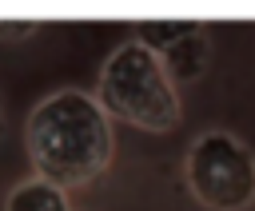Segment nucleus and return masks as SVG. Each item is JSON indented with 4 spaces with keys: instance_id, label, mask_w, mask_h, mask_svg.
I'll return each instance as SVG.
<instances>
[{
    "instance_id": "obj_3",
    "label": "nucleus",
    "mask_w": 255,
    "mask_h": 211,
    "mask_svg": "<svg viewBox=\"0 0 255 211\" xmlns=\"http://www.w3.org/2000/svg\"><path fill=\"white\" fill-rule=\"evenodd\" d=\"M187 191L207 211H247L255 203V151L231 131H203L183 159Z\"/></svg>"
},
{
    "instance_id": "obj_4",
    "label": "nucleus",
    "mask_w": 255,
    "mask_h": 211,
    "mask_svg": "<svg viewBox=\"0 0 255 211\" xmlns=\"http://www.w3.org/2000/svg\"><path fill=\"white\" fill-rule=\"evenodd\" d=\"M159 64H163V72H167L171 84H175V80H199V76L207 72V64H211V36H207V24H203L199 32H191L187 40H179L175 48H167V52L159 56Z\"/></svg>"
},
{
    "instance_id": "obj_6",
    "label": "nucleus",
    "mask_w": 255,
    "mask_h": 211,
    "mask_svg": "<svg viewBox=\"0 0 255 211\" xmlns=\"http://www.w3.org/2000/svg\"><path fill=\"white\" fill-rule=\"evenodd\" d=\"M203 28V20H139L135 24V44H143L147 52H155V56H163L167 48H175L179 40H187L191 32H199Z\"/></svg>"
},
{
    "instance_id": "obj_1",
    "label": "nucleus",
    "mask_w": 255,
    "mask_h": 211,
    "mask_svg": "<svg viewBox=\"0 0 255 211\" xmlns=\"http://www.w3.org/2000/svg\"><path fill=\"white\" fill-rule=\"evenodd\" d=\"M24 147L32 175L68 195L72 187H88L108 171L116 155V131L92 92L60 88L28 111Z\"/></svg>"
},
{
    "instance_id": "obj_2",
    "label": "nucleus",
    "mask_w": 255,
    "mask_h": 211,
    "mask_svg": "<svg viewBox=\"0 0 255 211\" xmlns=\"http://www.w3.org/2000/svg\"><path fill=\"white\" fill-rule=\"evenodd\" d=\"M96 104L108 111V119H124L139 131H171L183 119L179 92L167 80L159 56L135 40H124L100 64Z\"/></svg>"
},
{
    "instance_id": "obj_5",
    "label": "nucleus",
    "mask_w": 255,
    "mask_h": 211,
    "mask_svg": "<svg viewBox=\"0 0 255 211\" xmlns=\"http://www.w3.org/2000/svg\"><path fill=\"white\" fill-rule=\"evenodd\" d=\"M4 211H72L68 207V195L44 179H24L16 183L8 195H4Z\"/></svg>"
},
{
    "instance_id": "obj_7",
    "label": "nucleus",
    "mask_w": 255,
    "mask_h": 211,
    "mask_svg": "<svg viewBox=\"0 0 255 211\" xmlns=\"http://www.w3.org/2000/svg\"><path fill=\"white\" fill-rule=\"evenodd\" d=\"M36 32H40L36 20H0V40H4V44H24V40H32Z\"/></svg>"
},
{
    "instance_id": "obj_8",
    "label": "nucleus",
    "mask_w": 255,
    "mask_h": 211,
    "mask_svg": "<svg viewBox=\"0 0 255 211\" xmlns=\"http://www.w3.org/2000/svg\"><path fill=\"white\" fill-rule=\"evenodd\" d=\"M4 131H8V111H4V100H0V139H4Z\"/></svg>"
}]
</instances>
